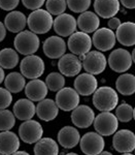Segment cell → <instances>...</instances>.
<instances>
[{
	"label": "cell",
	"instance_id": "6da1fadb",
	"mask_svg": "<svg viewBox=\"0 0 135 155\" xmlns=\"http://www.w3.org/2000/svg\"><path fill=\"white\" fill-rule=\"evenodd\" d=\"M119 95L114 88L102 86L93 94V104L100 112H111L117 107Z\"/></svg>",
	"mask_w": 135,
	"mask_h": 155
},
{
	"label": "cell",
	"instance_id": "7a4b0ae2",
	"mask_svg": "<svg viewBox=\"0 0 135 155\" xmlns=\"http://www.w3.org/2000/svg\"><path fill=\"white\" fill-rule=\"evenodd\" d=\"M54 24V19L52 15L46 9H36L33 11L27 18V25L30 31L35 34L47 33L52 29Z\"/></svg>",
	"mask_w": 135,
	"mask_h": 155
},
{
	"label": "cell",
	"instance_id": "3957f363",
	"mask_svg": "<svg viewBox=\"0 0 135 155\" xmlns=\"http://www.w3.org/2000/svg\"><path fill=\"white\" fill-rule=\"evenodd\" d=\"M14 46L18 53L29 56V55H34V53L37 52L40 46V41L34 32L23 30L14 37Z\"/></svg>",
	"mask_w": 135,
	"mask_h": 155
},
{
	"label": "cell",
	"instance_id": "277c9868",
	"mask_svg": "<svg viewBox=\"0 0 135 155\" xmlns=\"http://www.w3.org/2000/svg\"><path fill=\"white\" fill-rule=\"evenodd\" d=\"M81 59L82 67L86 72L93 76L102 74L106 68L107 60L103 53L100 51H90L84 56L79 57Z\"/></svg>",
	"mask_w": 135,
	"mask_h": 155
},
{
	"label": "cell",
	"instance_id": "5b68a950",
	"mask_svg": "<svg viewBox=\"0 0 135 155\" xmlns=\"http://www.w3.org/2000/svg\"><path fill=\"white\" fill-rule=\"evenodd\" d=\"M44 68H46V65H44L43 60L36 55L26 56L20 64L21 74L25 78L30 80H35L40 78L43 74Z\"/></svg>",
	"mask_w": 135,
	"mask_h": 155
},
{
	"label": "cell",
	"instance_id": "8992f818",
	"mask_svg": "<svg viewBox=\"0 0 135 155\" xmlns=\"http://www.w3.org/2000/svg\"><path fill=\"white\" fill-rule=\"evenodd\" d=\"M94 128L102 137H109L114 134L119 127V120L111 112H101L95 117Z\"/></svg>",
	"mask_w": 135,
	"mask_h": 155
},
{
	"label": "cell",
	"instance_id": "52a82bcc",
	"mask_svg": "<svg viewBox=\"0 0 135 155\" xmlns=\"http://www.w3.org/2000/svg\"><path fill=\"white\" fill-rule=\"evenodd\" d=\"M107 63L111 71L119 72V74H124L127 71H129L132 66V56L129 51L122 48L116 49L109 54Z\"/></svg>",
	"mask_w": 135,
	"mask_h": 155
},
{
	"label": "cell",
	"instance_id": "ba28073f",
	"mask_svg": "<svg viewBox=\"0 0 135 155\" xmlns=\"http://www.w3.org/2000/svg\"><path fill=\"white\" fill-rule=\"evenodd\" d=\"M81 150L86 155H98L103 151L105 142L101 134L98 132L90 131L85 134L79 141Z\"/></svg>",
	"mask_w": 135,
	"mask_h": 155
},
{
	"label": "cell",
	"instance_id": "9c48e42d",
	"mask_svg": "<svg viewBox=\"0 0 135 155\" xmlns=\"http://www.w3.org/2000/svg\"><path fill=\"white\" fill-rule=\"evenodd\" d=\"M43 136V128L41 124L35 120H27L19 127V137L24 143L35 144Z\"/></svg>",
	"mask_w": 135,
	"mask_h": 155
},
{
	"label": "cell",
	"instance_id": "30bf717a",
	"mask_svg": "<svg viewBox=\"0 0 135 155\" xmlns=\"http://www.w3.org/2000/svg\"><path fill=\"white\" fill-rule=\"evenodd\" d=\"M92 45L93 42L89 34L82 31H76L73 34H71L67 42L69 51L76 56H84L89 53L91 51Z\"/></svg>",
	"mask_w": 135,
	"mask_h": 155
},
{
	"label": "cell",
	"instance_id": "8fae6325",
	"mask_svg": "<svg viewBox=\"0 0 135 155\" xmlns=\"http://www.w3.org/2000/svg\"><path fill=\"white\" fill-rule=\"evenodd\" d=\"M112 147L120 153H131L135 149V134L129 129H121L114 132Z\"/></svg>",
	"mask_w": 135,
	"mask_h": 155
},
{
	"label": "cell",
	"instance_id": "7c38bea8",
	"mask_svg": "<svg viewBox=\"0 0 135 155\" xmlns=\"http://www.w3.org/2000/svg\"><path fill=\"white\" fill-rule=\"evenodd\" d=\"M56 104L59 109L64 112H70L79 106V94L76 89L70 87H64L56 94Z\"/></svg>",
	"mask_w": 135,
	"mask_h": 155
},
{
	"label": "cell",
	"instance_id": "4fadbf2b",
	"mask_svg": "<svg viewBox=\"0 0 135 155\" xmlns=\"http://www.w3.org/2000/svg\"><path fill=\"white\" fill-rule=\"evenodd\" d=\"M117 37L114 32L109 28H98L94 32L92 42L98 51L106 52L114 47Z\"/></svg>",
	"mask_w": 135,
	"mask_h": 155
},
{
	"label": "cell",
	"instance_id": "5bb4252c",
	"mask_svg": "<svg viewBox=\"0 0 135 155\" xmlns=\"http://www.w3.org/2000/svg\"><path fill=\"white\" fill-rule=\"evenodd\" d=\"M82 63L81 59L74 54H65L58 61V68L60 74L64 77L79 76L82 71Z\"/></svg>",
	"mask_w": 135,
	"mask_h": 155
},
{
	"label": "cell",
	"instance_id": "9a60e30c",
	"mask_svg": "<svg viewBox=\"0 0 135 155\" xmlns=\"http://www.w3.org/2000/svg\"><path fill=\"white\" fill-rule=\"evenodd\" d=\"M54 30L59 36L66 37L70 36L76 31L77 22L76 19L73 16L69 14H62L57 16V18L54 20L53 24Z\"/></svg>",
	"mask_w": 135,
	"mask_h": 155
},
{
	"label": "cell",
	"instance_id": "2e32d148",
	"mask_svg": "<svg viewBox=\"0 0 135 155\" xmlns=\"http://www.w3.org/2000/svg\"><path fill=\"white\" fill-rule=\"evenodd\" d=\"M43 53L51 59H60L66 53V42L61 36H50L47 37L42 45Z\"/></svg>",
	"mask_w": 135,
	"mask_h": 155
},
{
	"label": "cell",
	"instance_id": "e0dca14e",
	"mask_svg": "<svg viewBox=\"0 0 135 155\" xmlns=\"http://www.w3.org/2000/svg\"><path fill=\"white\" fill-rule=\"evenodd\" d=\"M95 113L89 106H77L71 113V121L79 128H88L94 123Z\"/></svg>",
	"mask_w": 135,
	"mask_h": 155
},
{
	"label": "cell",
	"instance_id": "ac0fdd59",
	"mask_svg": "<svg viewBox=\"0 0 135 155\" xmlns=\"http://www.w3.org/2000/svg\"><path fill=\"white\" fill-rule=\"evenodd\" d=\"M73 86L79 95L89 96L94 94V92L98 88V81L93 74L85 72L76 78Z\"/></svg>",
	"mask_w": 135,
	"mask_h": 155
},
{
	"label": "cell",
	"instance_id": "d6986e66",
	"mask_svg": "<svg viewBox=\"0 0 135 155\" xmlns=\"http://www.w3.org/2000/svg\"><path fill=\"white\" fill-rule=\"evenodd\" d=\"M120 0H95V14L103 19L114 18L120 11Z\"/></svg>",
	"mask_w": 135,
	"mask_h": 155
},
{
	"label": "cell",
	"instance_id": "ffe728a7",
	"mask_svg": "<svg viewBox=\"0 0 135 155\" xmlns=\"http://www.w3.org/2000/svg\"><path fill=\"white\" fill-rule=\"evenodd\" d=\"M59 114V107L56 101L51 98H44L36 106V115L42 121H53Z\"/></svg>",
	"mask_w": 135,
	"mask_h": 155
},
{
	"label": "cell",
	"instance_id": "44dd1931",
	"mask_svg": "<svg viewBox=\"0 0 135 155\" xmlns=\"http://www.w3.org/2000/svg\"><path fill=\"white\" fill-rule=\"evenodd\" d=\"M58 143L65 149H72L81 141V134L73 126H64L58 132Z\"/></svg>",
	"mask_w": 135,
	"mask_h": 155
},
{
	"label": "cell",
	"instance_id": "7402d4cb",
	"mask_svg": "<svg viewBox=\"0 0 135 155\" xmlns=\"http://www.w3.org/2000/svg\"><path fill=\"white\" fill-rule=\"evenodd\" d=\"M47 91H49V88L46 82L39 79L31 80L25 86V94L28 97V99L32 101H40L44 99L47 95Z\"/></svg>",
	"mask_w": 135,
	"mask_h": 155
},
{
	"label": "cell",
	"instance_id": "603a6c76",
	"mask_svg": "<svg viewBox=\"0 0 135 155\" xmlns=\"http://www.w3.org/2000/svg\"><path fill=\"white\" fill-rule=\"evenodd\" d=\"M20 148V139L11 130L0 132V154L11 155Z\"/></svg>",
	"mask_w": 135,
	"mask_h": 155
},
{
	"label": "cell",
	"instance_id": "cb8c5ba5",
	"mask_svg": "<svg viewBox=\"0 0 135 155\" xmlns=\"http://www.w3.org/2000/svg\"><path fill=\"white\" fill-rule=\"evenodd\" d=\"M36 114V107L28 98H21L14 104V115L21 121H27Z\"/></svg>",
	"mask_w": 135,
	"mask_h": 155
},
{
	"label": "cell",
	"instance_id": "d4e9b609",
	"mask_svg": "<svg viewBox=\"0 0 135 155\" xmlns=\"http://www.w3.org/2000/svg\"><path fill=\"white\" fill-rule=\"evenodd\" d=\"M77 27L81 29L82 32L85 33H92L95 32L100 26L99 17L94 12H85L79 15V17L76 20Z\"/></svg>",
	"mask_w": 135,
	"mask_h": 155
},
{
	"label": "cell",
	"instance_id": "484cf974",
	"mask_svg": "<svg viewBox=\"0 0 135 155\" xmlns=\"http://www.w3.org/2000/svg\"><path fill=\"white\" fill-rule=\"evenodd\" d=\"M27 25V18L23 12L12 11L6 15L4 19V26L12 33H19L23 31Z\"/></svg>",
	"mask_w": 135,
	"mask_h": 155
},
{
	"label": "cell",
	"instance_id": "4316f807",
	"mask_svg": "<svg viewBox=\"0 0 135 155\" xmlns=\"http://www.w3.org/2000/svg\"><path fill=\"white\" fill-rule=\"evenodd\" d=\"M116 37L117 41L125 47H132L135 45V23L125 22L117 29Z\"/></svg>",
	"mask_w": 135,
	"mask_h": 155
},
{
	"label": "cell",
	"instance_id": "83f0119b",
	"mask_svg": "<svg viewBox=\"0 0 135 155\" xmlns=\"http://www.w3.org/2000/svg\"><path fill=\"white\" fill-rule=\"evenodd\" d=\"M34 155H58L59 146L52 137H41L34 146Z\"/></svg>",
	"mask_w": 135,
	"mask_h": 155
},
{
	"label": "cell",
	"instance_id": "f1b7e54d",
	"mask_svg": "<svg viewBox=\"0 0 135 155\" xmlns=\"http://www.w3.org/2000/svg\"><path fill=\"white\" fill-rule=\"evenodd\" d=\"M116 88L120 94L129 96L135 93V76L132 74H121L116 81Z\"/></svg>",
	"mask_w": 135,
	"mask_h": 155
},
{
	"label": "cell",
	"instance_id": "f546056e",
	"mask_svg": "<svg viewBox=\"0 0 135 155\" xmlns=\"http://www.w3.org/2000/svg\"><path fill=\"white\" fill-rule=\"evenodd\" d=\"M4 85L5 88L11 93H19L26 86V81H25V77L21 72H11L5 77L4 79Z\"/></svg>",
	"mask_w": 135,
	"mask_h": 155
},
{
	"label": "cell",
	"instance_id": "4dcf8cb0",
	"mask_svg": "<svg viewBox=\"0 0 135 155\" xmlns=\"http://www.w3.org/2000/svg\"><path fill=\"white\" fill-rule=\"evenodd\" d=\"M19 63L18 52L11 48H5L0 51V66L4 69L14 68Z\"/></svg>",
	"mask_w": 135,
	"mask_h": 155
},
{
	"label": "cell",
	"instance_id": "1f68e13d",
	"mask_svg": "<svg viewBox=\"0 0 135 155\" xmlns=\"http://www.w3.org/2000/svg\"><path fill=\"white\" fill-rule=\"evenodd\" d=\"M46 84L51 91L58 92L59 90L64 88L65 86V78L60 72H51L47 74L46 79Z\"/></svg>",
	"mask_w": 135,
	"mask_h": 155
},
{
	"label": "cell",
	"instance_id": "d6a6232c",
	"mask_svg": "<svg viewBox=\"0 0 135 155\" xmlns=\"http://www.w3.org/2000/svg\"><path fill=\"white\" fill-rule=\"evenodd\" d=\"M16 124V116L8 110H0V130H11Z\"/></svg>",
	"mask_w": 135,
	"mask_h": 155
},
{
	"label": "cell",
	"instance_id": "836d02e7",
	"mask_svg": "<svg viewBox=\"0 0 135 155\" xmlns=\"http://www.w3.org/2000/svg\"><path fill=\"white\" fill-rule=\"evenodd\" d=\"M116 117L121 122H129L133 119V107L129 104L123 102L116 109Z\"/></svg>",
	"mask_w": 135,
	"mask_h": 155
},
{
	"label": "cell",
	"instance_id": "e575fe53",
	"mask_svg": "<svg viewBox=\"0 0 135 155\" xmlns=\"http://www.w3.org/2000/svg\"><path fill=\"white\" fill-rule=\"evenodd\" d=\"M46 7L52 16H59L64 14V12L66 11L67 2L66 0H47Z\"/></svg>",
	"mask_w": 135,
	"mask_h": 155
},
{
	"label": "cell",
	"instance_id": "d590c367",
	"mask_svg": "<svg viewBox=\"0 0 135 155\" xmlns=\"http://www.w3.org/2000/svg\"><path fill=\"white\" fill-rule=\"evenodd\" d=\"M66 2L69 9L76 14L87 12L91 5V0H66Z\"/></svg>",
	"mask_w": 135,
	"mask_h": 155
},
{
	"label": "cell",
	"instance_id": "8d00e7d4",
	"mask_svg": "<svg viewBox=\"0 0 135 155\" xmlns=\"http://www.w3.org/2000/svg\"><path fill=\"white\" fill-rule=\"evenodd\" d=\"M12 102V94L6 88H0V110L7 109Z\"/></svg>",
	"mask_w": 135,
	"mask_h": 155
},
{
	"label": "cell",
	"instance_id": "74e56055",
	"mask_svg": "<svg viewBox=\"0 0 135 155\" xmlns=\"http://www.w3.org/2000/svg\"><path fill=\"white\" fill-rule=\"evenodd\" d=\"M23 5L31 11H36L46 3V0H22Z\"/></svg>",
	"mask_w": 135,
	"mask_h": 155
},
{
	"label": "cell",
	"instance_id": "f35d334b",
	"mask_svg": "<svg viewBox=\"0 0 135 155\" xmlns=\"http://www.w3.org/2000/svg\"><path fill=\"white\" fill-rule=\"evenodd\" d=\"M20 0H0V8L6 12L14 11L19 5Z\"/></svg>",
	"mask_w": 135,
	"mask_h": 155
},
{
	"label": "cell",
	"instance_id": "ab89813d",
	"mask_svg": "<svg viewBox=\"0 0 135 155\" xmlns=\"http://www.w3.org/2000/svg\"><path fill=\"white\" fill-rule=\"evenodd\" d=\"M121 20L119 18H117V17H114V18H111L108 20V22H107V25H108V28L111 29L112 31L114 30H117V28L120 27V25H121Z\"/></svg>",
	"mask_w": 135,
	"mask_h": 155
},
{
	"label": "cell",
	"instance_id": "60d3db41",
	"mask_svg": "<svg viewBox=\"0 0 135 155\" xmlns=\"http://www.w3.org/2000/svg\"><path fill=\"white\" fill-rule=\"evenodd\" d=\"M120 3L123 4L126 8L134 9L135 8V0H120Z\"/></svg>",
	"mask_w": 135,
	"mask_h": 155
},
{
	"label": "cell",
	"instance_id": "b9f144b4",
	"mask_svg": "<svg viewBox=\"0 0 135 155\" xmlns=\"http://www.w3.org/2000/svg\"><path fill=\"white\" fill-rule=\"evenodd\" d=\"M6 36V28L2 22H0V42L3 41Z\"/></svg>",
	"mask_w": 135,
	"mask_h": 155
},
{
	"label": "cell",
	"instance_id": "7bdbcfd3",
	"mask_svg": "<svg viewBox=\"0 0 135 155\" xmlns=\"http://www.w3.org/2000/svg\"><path fill=\"white\" fill-rule=\"evenodd\" d=\"M4 79H5V74H4V69L2 68L1 66H0V84H1L2 82L4 81Z\"/></svg>",
	"mask_w": 135,
	"mask_h": 155
},
{
	"label": "cell",
	"instance_id": "ee69618b",
	"mask_svg": "<svg viewBox=\"0 0 135 155\" xmlns=\"http://www.w3.org/2000/svg\"><path fill=\"white\" fill-rule=\"evenodd\" d=\"M11 155H30L28 152H26V151H17V152H14V154H11Z\"/></svg>",
	"mask_w": 135,
	"mask_h": 155
},
{
	"label": "cell",
	"instance_id": "f6af8a7d",
	"mask_svg": "<svg viewBox=\"0 0 135 155\" xmlns=\"http://www.w3.org/2000/svg\"><path fill=\"white\" fill-rule=\"evenodd\" d=\"M98 155H112V154L108 151H102L101 153H99Z\"/></svg>",
	"mask_w": 135,
	"mask_h": 155
},
{
	"label": "cell",
	"instance_id": "bcb514c9",
	"mask_svg": "<svg viewBox=\"0 0 135 155\" xmlns=\"http://www.w3.org/2000/svg\"><path fill=\"white\" fill-rule=\"evenodd\" d=\"M131 56H132V61H133L134 63H135V48L133 49V51H132Z\"/></svg>",
	"mask_w": 135,
	"mask_h": 155
},
{
	"label": "cell",
	"instance_id": "7dc6e473",
	"mask_svg": "<svg viewBox=\"0 0 135 155\" xmlns=\"http://www.w3.org/2000/svg\"><path fill=\"white\" fill-rule=\"evenodd\" d=\"M65 155H79V154L73 153V152H70V153H67V154H65Z\"/></svg>",
	"mask_w": 135,
	"mask_h": 155
},
{
	"label": "cell",
	"instance_id": "c3c4849f",
	"mask_svg": "<svg viewBox=\"0 0 135 155\" xmlns=\"http://www.w3.org/2000/svg\"><path fill=\"white\" fill-rule=\"evenodd\" d=\"M133 119L135 120V107L133 109Z\"/></svg>",
	"mask_w": 135,
	"mask_h": 155
},
{
	"label": "cell",
	"instance_id": "681fc988",
	"mask_svg": "<svg viewBox=\"0 0 135 155\" xmlns=\"http://www.w3.org/2000/svg\"><path fill=\"white\" fill-rule=\"evenodd\" d=\"M122 155H134V154H131V153H122Z\"/></svg>",
	"mask_w": 135,
	"mask_h": 155
},
{
	"label": "cell",
	"instance_id": "f907efd6",
	"mask_svg": "<svg viewBox=\"0 0 135 155\" xmlns=\"http://www.w3.org/2000/svg\"><path fill=\"white\" fill-rule=\"evenodd\" d=\"M134 155H135V149H134Z\"/></svg>",
	"mask_w": 135,
	"mask_h": 155
},
{
	"label": "cell",
	"instance_id": "816d5d0a",
	"mask_svg": "<svg viewBox=\"0 0 135 155\" xmlns=\"http://www.w3.org/2000/svg\"><path fill=\"white\" fill-rule=\"evenodd\" d=\"M0 155H3V154H0Z\"/></svg>",
	"mask_w": 135,
	"mask_h": 155
}]
</instances>
